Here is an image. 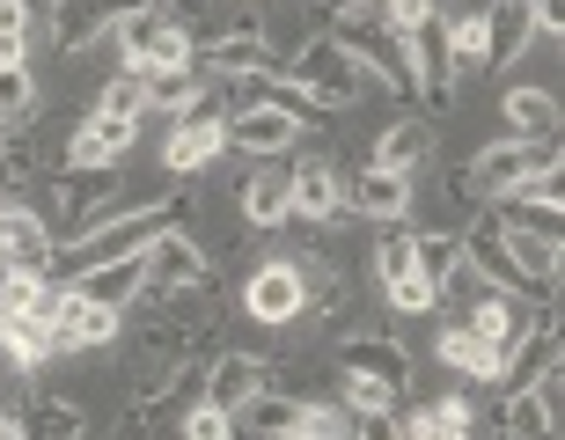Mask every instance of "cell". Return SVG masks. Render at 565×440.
<instances>
[{
	"label": "cell",
	"instance_id": "cell-2",
	"mask_svg": "<svg viewBox=\"0 0 565 440\" xmlns=\"http://www.w3.org/2000/svg\"><path fill=\"white\" fill-rule=\"evenodd\" d=\"M177 221H184V198H147V206H132V213L118 206L104 228L82 235V243H74L66 257H74L82 272H88V265H110V257H140L147 243H154V235H169Z\"/></svg>",
	"mask_w": 565,
	"mask_h": 440
},
{
	"label": "cell",
	"instance_id": "cell-6",
	"mask_svg": "<svg viewBox=\"0 0 565 440\" xmlns=\"http://www.w3.org/2000/svg\"><path fill=\"white\" fill-rule=\"evenodd\" d=\"M558 359H551L544 375H529L514 397H507V411H500V433L507 440H558Z\"/></svg>",
	"mask_w": 565,
	"mask_h": 440
},
{
	"label": "cell",
	"instance_id": "cell-24",
	"mask_svg": "<svg viewBox=\"0 0 565 440\" xmlns=\"http://www.w3.org/2000/svg\"><path fill=\"white\" fill-rule=\"evenodd\" d=\"M426 154H434V126H426V118H397V126L375 140V154H367V162H375V169H404V176H412Z\"/></svg>",
	"mask_w": 565,
	"mask_h": 440
},
{
	"label": "cell",
	"instance_id": "cell-12",
	"mask_svg": "<svg viewBox=\"0 0 565 440\" xmlns=\"http://www.w3.org/2000/svg\"><path fill=\"white\" fill-rule=\"evenodd\" d=\"M52 257H60L52 228H44L30 206L0 198V265H15V272H52Z\"/></svg>",
	"mask_w": 565,
	"mask_h": 440
},
{
	"label": "cell",
	"instance_id": "cell-4",
	"mask_svg": "<svg viewBox=\"0 0 565 440\" xmlns=\"http://www.w3.org/2000/svg\"><path fill=\"white\" fill-rule=\"evenodd\" d=\"M294 82L309 88L323 110H338V104H360V66L338 52L331 37H309L301 52H294Z\"/></svg>",
	"mask_w": 565,
	"mask_h": 440
},
{
	"label": "cell",
	"instance_id": "cell-29",
	"mask_svg": "<svg viewBox=\"0 0 565 440\" xmlns=\"http://www.w3.org/2000/svg\"><path fill=\"white\" fill-rule=\"evenodd\" d=\"M0 353L15 359V367H44V359L60 353V337L44 331L38 315H0Z\"/></svg>",
	"mask_w": 565,
	"mask_h": 440
},
{
	"label": "cell",
	"instance_id": "cell-44",
	"mask_svg": "<svg viewBox=\"0 0 565 440\" xmlns=\"http://www.w3.org/2000/svg\"><path fill=\"white\" fill-rule=\"evenodd\" d=\"M529 15H536V37H558L565 30V0H529Z\"/></svg>",
	"mask_w": 565,
	"mask_h": 440
},
{
	"label": "cell",
	"instance_id": "cell-18",
	"mask_svg": "<svg viewBox=\"0 0 565 440\" xmlns=\"http://www.w3.org/2000/svg\"><path fill=\"white\" fill-rule=\"evenodd\" d=\"M294 140H301V126H294L287 110H273V104H250V110L228 118V147H243L250 162H273V154H287Z\"/></svg>",
	"mask_w": 565,
	"mask_h": 440
},
{
	"label": "cell",
	"instance_id": "cell-37",
	"mask_svg": "<svg viewBox=\"0 0 565 440\" xmlns=\"http://www.w3.org/2000/svg\"><path fill=\"white\" fill-rule=\"evenodd\" d=\"M390 309H397V315H426V309H440V287H426L419 272L390 279Z\"/></svg>",
	"mask_w": 565,
	"mask_h": 440
},
{
	"label": "cell",
	"instance_id": "cell-41",
	"mask_svg": "<svg viewBox=\"0 0 565 440\" xmlns=\"http://www.w3.org/2000/svg\"><path fill=\"white\" fill-rule=\"evenodd\" d=\"M426 15H434V0H382V30L390 37H412Z\"/></svg>",
	"mask_w": 565,
	"mask_h": 440
},
{
	"label": "cell",
	"instance_id": "cell-33",
	"mask_svg": "<svg viewBox=\"0 0 565 440\" xmlns=\"http://www.w3.org/2000/svg\"><path fill=\"white\" fill-rule=\"evenodd\" d=\"M147 104H162V110H177V118H184V110L206 104V88L191 82V66H169V74H147Z\"/></svg>",
	"mask_w": 565,
	"mask_h": 440
},
{
	"label": "cell",
	"instance_id": "cell-9",
	"mask_svg": "<svg viewBox=\"0 0 565 440\" xmlns=\"http://www.w3.org/2000/svg\"><path fill=\"white\" fill-rule=\"evenodd\" d=\"M243 309L257 315V323H294V315L309 309V301H301V265H294V257H273V265H257L250 279H243Z\"/></svg>",
	"mask_w": 565,
	"mask_h": 440
},
{
	"label": "cell",
	"instance_id": "cell-3",
	"mask_svg": "<svg viewBox=\"0 0 565 440\" xmlns=\"http://www.w3.org/2000/svg\"><path fill=\"white\" fill-rule=\"evenodd\" d=\"M544 169H558V140H492V147H478V162L462 169V184H470V198H514Z\"/></svg>",
	"mask_w": 565,
	"mask_h": 440
},
{
	"label": "cell",
	"instance_id": "cell-46",
	"mask_svg": "<svg viewBox=\"0 0 565 440\" xmlns=\"http://www.w3.org/2000/svg\"><path fill=\"white\" fill-rule=\"evenodd\" d=\"M0 440H22V419H15V411H0Z\"/></svg>",
	"mask_w": 565,
	"mask_h": 440
},
{
	"label": "cell",
	"instance_id": "cell-40",
	"mask_svg": "<svg viewBox=\"0 0 565 440\" xmlns=\"http://www.w3.org/2000/svg\"><path fill=\"white\" fill-rule=\"evenodd\" d=\"M338 397H345V411H353V419H360V411H390V404H397L382 382H367V375H345V389H338Z\"/></svg>",
	"mask_w": 565,
	"mask_h": 440
},
{
	"label": "cell",
	"instance_id": "cell-10",
	"mask_svg": "<svg viewBox=\"0 0 565 440\" xmlns=\"http://www.w3.org/2000/svg\"><path fill=\"white\" fill-rule=\"evenodd\" d=\"M52 337L60 345H74V353H96V345H110L118 337V309H104V301H88V293L74 287H52Z\"/></svg>",
	"mask_w": 565,
	"mask_h": 440
},
{
	"label": "cell",
	"instance_id": "cell-43",
	"mask_svg": "<svg viewBox=\"0 0 565 440\" xmlns=\"http://www.w3.org/2000/svg\"><path fill=\"white\" fill-rule=\"evenodd\" d=\"M0 37L30 44V0H0Z\"/></svg>",
	"mask_w": 565,
	"mask_h": 440
},
{
	"label": "cell",
	"instance_id": "cell-47",
	"mask_svg": "<svg viewBox=\"0 0 565 440\" xmlns=\"http://www.w3.org/2000/svg\"><path fill=\"white\" fill-rule=\"evenodd\" d=\"M0 147H8V132H0Z\"/></svg>",
	"mask_w": 565,
	"mask_h": 440
},
{
	"label": "cell",
	"instance_id": "cell-26",
	"mask_svg": "<svg viewBox=\"0 0 565 440\" xmlns=\"http://www.w3.org/2000/svg\"><path fill=\"white\" fill-rule=\"evenodd\" d=\"M500 110H507V132L514 140H558V96L551 88H514Z\"/></svg>",
	"mask_w": 565,
	"mask_h": 440
},
{
	"label": "cell",
	"instance_id": "cell-27",
	"mask_svg": "<svg viewBox=\"0 0 565 440\" xmlns=\"http://www.w3.org/2000/svg\"><path fill=\"white\" fill-rule=\"evenodd\" d=\"M287 184H294V213H301V221H338V169L331 162L287 169Z\"/></svg>",
	"mask_w": 565,
	"mask_h": 440
},
{
	"label": "cell",
	"instance_id": "cell-1",
	"mask_svg": "<svg viewBox=\"0 0 565 440\" xmlns=\"http://www.w3.org/2000/svg\"><path fill=\"white\" fill-rule=\"evenodd\" d=\"M118 213V176L110 169H60L52 184H44V228H52V243H82V235H96Z\"/></svg>",
	"mask_w": 565,
	"mask_h": 440
},
{
	"label": "cell",
	"instance_id": "cell-19",
	"mask_svg": "<svg viewBox=\"0 0 565 440\" xmlns=\"http://www.w3.org/2000/svg\"><path fill=\"white\" fill-rule=\"evenodd\" d=\"M265 22H228V30H213L206 37V66L213 74H228V82H243V74H273V60H265Z\"/></svg>",
	"mask_w": 565,
	"mask_h": 440
},
{
	"label": "cell",
	"instance_id": "cell-49",
	"mask_svg": "<svg viewBox=\"0 0 565 440\" xmlns=\"http://www.w3.org/2000/svg\"><path fill=\"white\" fill-rule=\"evenodd\" d=\"M228 440H243V433H228Z\"/></svg>",
	"mask_w": 565,
	"mask_h": 440
},
{
	"label": "cell",
	"instance_id": "cell-14",
	"mask_svg": "<svg viewBox=\"0 0 565 440\" xmlns=\"http://www.w3.org/2000/svg\"><path fill=\"white\" fill-rule=\"evenodd\" d=\"M132 140H140V118H110V110H88L82 126H74V140H66V162L74 169H110L126 162Z\"/></svg>",
	"mask_w": 565,
	"mask_h": 440
},
{
	"label": "cell",
	"instance_id": "cell-35",
	"mask_svg": "<svg viewBox=\"0 0 565 440\" xmlns=\"http://www.w3.org/2000/svg\"><path fill=\"white\" fill-rule=\"evenodd\" d=\"M448 52H456V66H484V8L448 22Z\"/></svg>",
	"mask_w": 565,
	"mask_h": 440
},
{
	"label": "cell",
	"instance_id": "cell-30",
	"mask_svg": "<svg viewBox=\"0 0 565 440\" xmlns=\"http://www.w3.org/2000/svg\"><path fill=\"white\" fill-rule=\"evenodd\" d=\"M440 359L456 367V375L470 382H500V359H492V345H484L470 323H456V331H440Z\"/></svg>",
	"mask_w": 565,
	"mask_h": 440
},
{
	"label": "cell",
	"instance_id": "cell-31",
	"mask_svg": "<svg viewBox=\"0 0 565 440\" xmlns=\"http://www.w3.org/2000/svg\"><path fill=\"white\" fill-rule=\"evenodd\" d=\"M38 118V82H30V66H0V132H15Z\"/></svg>",
	"mask_w": 565,
	"mask_h": 440
},
{
	"label": "cell",
	"instance_id": "cell-16",
	"mask_svg": "<svg viewBox=\"0 0 565 440\" xmlns=\"http://www.w3.org/2000/svg\"><path fill=\"white\" fill-rule=\"evenodd\" d=\"M338 367H345V375H367V382H382L390 397H404V389H412V359H404V345H397V337H382V331H367V337H345V353H338Z\"/></svg>",
	"mask_w": 565,
	"mask_h": 440
},
{
	"label": "cell",
	"instance_id": "cell-5",
	"mask_svg": "<svg viewBox=\"0 0 565 440\" xmlns=\"http://www.w3.org/2000/svg\"><path fill=\"white\" fill-rule=\"evenodd\" d=\"M404 66H412V88H426V104H456V52H448V22L426 15L412 37H404Z\"/></svg>",
	"mask_w": 565,
	"mask_h": 440
},
{
	"label": "cell",
	"instance_id": "cell-25",
	"mask_svg": "<svg viewBox=\"0 0 565 440\" xmlns=\"http://www.w3.org/2000/svg\"><path fill=\"white\" fill-rule=\"evenodd\" d=\"M456 265H462V235H456V228H419V235H412V272H419L426 287L448 293Z\"/></svg>",
	"mask_w": 565,
	"mask_h": 440
},
{
	"label": "cell",
	"instance_id": "cell-39",
	"mask_svg": "<svg viewBox=\"0 0 565 440\" xmlns=\"http://www.w3.org/2000/svg\"><path fill=\"white\" fill-rule=\"evenodd\" d=\"M375 265H382V287H390V279H412V235L390 228V235H382V250H375Z\"/></svg>",
	"mask_w": 565,
	"mask_h": 440
},
{
	"label": "cell",
	"instance_id": "cell-45",
	"mask_svg": "<svg viewBox=\"0 0 565 440\" xmlns=\"http://www.w3.org/2000/svg\"><path fill=\"white\" fill-rule=\"evenodd\" d=\"M0 66H22V44L15 37H0Z\"/></svg>",
	"mask_w": 565,
	"mask_h": 440
},
{
	"label": "cell",
	"instance_id": "cell-34",
	"mask_svg": "<svg viewBox=\"0 0 565 440\" xmlns=\"http://www.w3.org/2000/svg\"><path fill=\"white\" fill-rule=\"evenodd\" d=\"M294 433L301 440H353V419H345V404H323V397H301V411H294Z\"/></svg>",
	"mask_w": 565,
	"mask_h": 440
},
{
	"label": "cell",
	"instance_id": "cell-48",
	"mask_svg": "<svg viewBox=\"0 0 565 440\" xmlns=\"http://www.w3.org/2000/svg\"><path fill=\"white\" fill-rule=\"evenodd\" d=\"M287 440H301V433H287Z\"/></svg>",
	"mask_w": 565,
	"mask_h": 440
},
{
	"label": "cell",
	"instance_id": "cell-8",
	"mask_svg": "<svg viewBox=\"0 0 565 440\" xmlns=\"http://www.w3.org/2000/svg\"><path fill=\"white\" fill-rule=\"evenodd\" d=\"M500 250H507V272H514V293H558V235L500 221Z\"/></svg>",
	"mask_w": 565,
	"mask_h": 440
},
{
	"label": "cell",
	"instance_id": "cell-21",
	"mask_svg": "<svg viewBox=\"0 0 565 440\" xmlns=\"http://www.w3.org/2000/svg\"><path fill=\"white\" fill-rule=\"evenodd\" d=\"M243 221L250 228H279V221H294V184H287V169L279 162H257L250 176H243Z\"/></svg>",
	"mask_w": 565,
	"mask_h": 440
},
{
	"label": "cell",
	"instance_id": "cell-38",
	"mask_svg": "<svg viewBox=\"0 0 565 440\" xmlns=\"http://www.w3.org/2000/svg\"><path fill=\"white\" fill-rule=\"evenodd\" d=\"M228 433H235V419L221 411V404H206V397H199V404L184 411V440H228Z\"/></svg>",
	"mask_w": 565,
	"mask_h": 440
},
{
	"label": "cell",
	"instance_id": "cell-20",
	"mask_svg": "<svg viewBox=\"0 0 565 440\" xmlns=\"http://www.w3.org/2000/svg\"><path fill=\"white\" fill-rule=\"evenodd\" d=\"M265 389H273V367H265V359H250V353H221V359H213V375H206V404H221L228 419L250 397H265Z\"/></svg>",
	"mask_w": 565,
	"mask_h": 440
},
{
	"label": "cell",
	"instance_id": "cell-22",
	"mask_svg": "<svg viewBox=\"0 0 565 440\" xmlns=\"http://www.w3.org/2000/svg\"><path fill=\"white\" fill-rule=\"evenodd\" d=\"M353 206L367 213V221H404L412 213V176L404 169H360V184H353Z\"/></svg>",
	"mask_w": 565,
	"mask_h": 440
},
{
	"label": "cell",
	"instance_id": "cell-32",
	"mask_svg": "<svg viewBox=\"0 0 565 440\" xmlns=\"http://www.w3.org/2000/svg\"><path fill=\"white\" fill-rule=\"evenodd\" d=\"M22 440H82V404H66V397L38 404V411L22 419Z\"/></svg>",
	"mask_w": 565,
	"mask_h": 440
},
{
	"label": "cell",
	"instance_id": "cell-36",
	"mask_svg": "<svg viewBox=\"0 0 565 440\" xmlns=\"http://www.w3.org/2000/svg\"><path fill=\"white\" fill-rule=\"evenodd\" d=\"M96 110H110V118H140V110H147V82H140V74H118V82L96 96Z\"/></svg>",
	"mask_w": 565,
	"mask_h": 440
},
{
	"label": "cell",
	"instance_id": "cell-13",
	"mask_svg": "<svg viewBox=\"0 0 565 440\" xmlns=\"http://www.w3.org/2000/svg\"><path fill=\"white\" fill-rule=\"evenodd\" d=\"M132 8H140V0H60V8H52V37H60L66 60H82L88 44L104 37V30H118Z\"/></svg>",
	"mask_w": 565,
	"mask_h": 440
},
{
	"label": "cell",
	"instance_id": "cell-7",
	"mask_svg": "<svg viewBox=\"0 0 565 440\" xmlns=\"http://www.w3.org/2000/svg\"><path fill=\"white\" fill-rule=\"evenodd\" d=\"M470 331L492 345V359H500V375H507V367H514V353H522V337H529V315H522V301H514V293L470 287Z\"/></svg>",
	"mask_w": 565,
	"mask_h": 440
},
{
	"label": "cell",
	"instance_id": "cell-17",
	"mask_svg": "<svg viewBox=\"0 0 565 440\" xmlns=\"http://www.w3.org/2000/svg\"><path fill=\"white\" fill-rule=\"evenodd\" d=\"M529 44H536V15H529V0H492V8H484V74L514 66Z\"/></svg>",
	"mask_w": 565,
	"mask_h": 440
},
{
	"label": "cell",
	"instance_id": "cell-42",
	"mask_svg": "<svg viewBox=\"0 0 565 440\" xmlns=\"http://www.w3.org/2000/svg\"><path fill=\"white\" fill-rule=\"evenodd\" d=\"M353 440H404V426L390 419V411H360V419H353Z\"/></svg>",
	"mask_w": 565,
	"mask_h": 440
},
{
	"label": "cell",
	"instance_id": "cell-11",
	"mask_svg": "<svg viewBox=\"0 0 565 440\" xmlns=\"http://www.w3.org/2000/svg\"><path fill=\"white\" fill-rule=\"evenodd\" d=\"M221 147H228V118H221V104H199V110H184V118H177V132H169V147H162V162L177 169V176H191V169H206Z\"/></svg>",
	"mask_w": 565,
	"mask_h": 440
},
{
	"label": "cell",
	"instance_id": "cell-23",
	"mask_svg": "<svg viewBox=\"0 0 565 440\" xmlns=\"http://www.w3.org/2000/svg\"><path fill=\"white\" fill-rule=\"evenodd\" d=\"M140 287H147V265H140V257H110V265H88V272L74 279V293L104 301V309H126Z\"/></svg>",
	"mask_w": 565,
	"mask_h": 440
},
{
	"label": "cell",
	"instance_id": "cell-28",
	"mask_svg": "<svg viewBox=\"0 0 565 440\" xmlns=\"http://www.w3.org/2000/svg\"><path fill=\"white\" fill-rule=\"evenodd\" d=\"M294 411H301V397L265 389V397H250L243 411H235V433H243V440H287L294 433Z\"/></svg>",
	"mask_w": 565,
	"mask_h": 440
},
{
	"label": "cell",
	"instance_id": "cell-15",
	"mask_svg": "<svg viewBox=\"0 0 565 440\" xmlns=\"http://www.w3.org/2000/svg\"><path fill=\"white\" fill-rule=\"evenodd\" d=\"M140 265H147V287H162V293H191L199 279H206V250H199L184 228L154 235V243L140 250Z\"/></svg>",
	"mask_w": 565,
	"mask_h": 440
}]
</instances>
